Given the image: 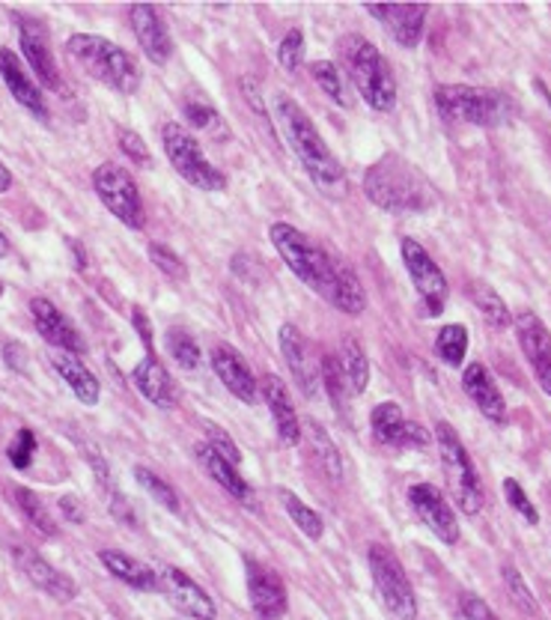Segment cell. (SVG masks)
<instances>
[{
  "instance_id": "cell-12",
  "label": "cell",
  "mask_w": 551,
  "mask_h": 620,
  "mask_svg": "<svg viewBox=\"0 0 551 620\" xmlns=\"http://www.w3.org/2000/svg\"><path fill=\"white\" fill-rule=\"evenodd\" d=\"M156 581L158 591L165 593L170 606L182 611L186 618L215 620V602L188 572H182L179 567H161V570H156Z\"/></svg>"
},
{
  "instance_id": "cell-45",
  "label": "cell",
  "mask_w": 551,
  "mask_h": 620,
  "mask_svg": "<svg viewBox=\"0 0 551 620\" xmlns=\"http://www.w3.org/2000/svg\"><path fill=\"white\" fill-rule=\"evenodd\" d=\"M119 149H123L135 165H140V168H149V165H152L147 144H144V138H140L138 132H131V128H119Z\"/></svg>"
},
{
  "instance_id": "cell-3",
  "label": "cell",
  "mask_w": 551,
  "mask_h": 620,
  "mask_svg": "<svg viewBox=\"0 0 551 620\" xmlns=\"http://www.w3.org/2000/svg\"><path fill=\"white\" fill-rule=\"evenodd\" d=\"M70 57L78 63L81 70H87L89 78H96L105 87L117 90L123 96H131L140 87V70L135 57L126 49H119L105 36L93 33H75L66 42Z\"/></svg>"
},
{
  "instance_id": "cell-18",
  "label": "cell",
  "mask_w": 551,
  "mask_h": 620,
  "mask_svg": "<svg viewBox=\"0 0 551 620\" xmlns=\"http://www.w3.org/2000/svg\"><path fill=\"white\" fill-rule=\"evenodd\" d=\"M212 367H215L218 379L226 385L230 395H236L242 403H254L256 395H259V385H256L254 374H251L245 358L239 355V349L226 344L215 346L212 349Z\"/></svg>"
},
{
  "instance_id": "cell-42",
  "label": "cell",
  "mask_w": 551,
  "mask_h": 620,
  "mask_svg": "<svg viewBox=\"0 0 551 620\" xmlns=\"http://www.w3.org/2000/svg\"><path fill=\"white\" fill-rule=\"evenodd\" d=\"M149 260H152V266H156L158 272H165V275L173 277V281H186L188 277L186 263H182V260H179L170 248L149 245Z\"/></svg>"
},
{
  "instance_id": "cell-23",
  "label": "cell",
  "mask_w": 551,
  "mask_h": 620,
  "mask_svg": "<svg viewBox=\"0 0 551 620\" xmlns=\"http://www.w3.org/2000/svg\"><path fill=\"white\" fill-rule=\"evenodd\" d=\"M259 391H263V400H266L268 412H272V421H275V427H277V435H280L286 444L301 442V421H298L296 406H293V400H289L286 385L280 382L277 376H266L263 385H259Z\"/></svg>"
},
{
  "instance_id": "cell-27",
  "label": "cell",
  "mask_w": 551,
  "mask_h": 620,
  "mask_svg": "<svg viewBox=\"0 0 551 620\" xmlns=\"http://www.w3.org/2000/svg\"><path fill=\"white\" fill-rule=\"evenodd\" d=\"M51 365H54V370L63 376V382L70 385L72 391H75V397H78L81 403H84V406L99 403V395H102L99 379L89 374L87 365L81 361L78 355L63 353V349H60L57 355H51Z\"/></svg>"
},
{
  "instance_id": "cell-5",
  "label": "cell",
  "mask_w": 551,
  "mask_h": 620,
  "mask_svg": "<svg viewBox=\"0 0 551 620\" xmlns=\"http://www.w3.org/2000/svg\"><path fill=\"white\" fill-rule=\"evenodd\" d=\"M340 57H343L349 78L354 81L358 93L364 96V102L373 111H391L396 105V81L391 75L388 60L382 57V51L375 49L373 42H367L364 36H343L340 40Z\"/></svg>"
},
{
  "instance_id": "cell-14",
  "label": "cell",
  "mask_w": 551,
  "mask_h": 620,
  "mask_svg": "<svg viewBox=\"0 0 551 620\" xmlns=\"http://www.w3.org/2000/svg\"><path fill=\"white\" fill-rule=\"evenodd\" d=\"M12 558H15V564H19V570L24 572L40 591L49 593L51 600L70 602L78 597V585H75V579L66 576V572L54 570V567L42 558L40 551L28 549V546H12Z\"/></svg>"
},
{
  "instance_id": "cell-28",
  "label": "cell",
  "mask_w": 551,
  "mask_h": 620,
  "mask_svg": "<svg viewBox=\"0 0 551 620\" xmlns=\"http://www.w3.org/2000/svg\"><path fill=\"white\" fill-rule=\"evenodd\" d=\"M99 561L105 564V570H108L110 576H117L119 581H126V585H131V588H138V591H158L156 570H149L147 564L135 561L131 555H123V551H114V549H102Z\"/></svg>"
},
{
  "instance_id": "cell-2",
  "label": "cell",
  "mask_w": 551,
  "mask_h": 620,
  "mask_svg": "<svg viewBox=\"0 0 551 620\" xmlns=\"http://www.w3.org/2000/svg\"><path fill=\"white\" fill-rule=\"evenodd\" d=\"M275 117L280 128H284L286 140L293 144V153L298 156V161L305 165L307 177L314 179L319 188H326V191H340L346 186L343 165L326 147V140L319 138V132H316V126L305 111L298 108L286 93H277Z\"/></svg>"
},
{
  "instance_id": "cell-43",
  "label": "cell",
  "mask_w": 551,
  "mask_h": 620,
  "mask_svg": "<svg viewBox=\"0 0 551 620\" xmlns=\"http://www.w3.org/2000/svg\"><path fill=\"white\" fill-rule=\"evenodd\" d=\"M319 374H322V385H326V391L331 395V400H335L337 409H340V397H343V391H349V388H346L343 370H340V361L331 358V355H326V358L319 361Z\"/></svg>"
},
{
  "instance_id": "cell-22",
  "label": "cell",
  "mask_w": 551,
  "mask_h": 620,
  "mask_svg": "<svg viewBox=\"0 0 551 620\" xmlns=\"http://www.w3.org/2000/svg\"><path fill=\"white\" fill-rule=\"evenodd\" d=\"M280 349H284L289 374L296 376L298 388H301L307 397H314L316 382H319V374H316L314 358H310V346H307L305 335L298 332L296 325H289V323L280 325Z\"/></svg>"
},
{
  "instance_id": "cell-32",
  "label": "cell",
  "mask_w": 551,
  "mask_h": 620,
  "mask_svg": "<svg viewBox=\"0 0 551 620\" xmlns=\"http://www.w3.org/2000/svg\"><path fill=\"white\" fill-rule=\"evenodd\" d=\"M471 298H474V307H477V311L483 314V319H486V323H492L495 328H507V325L512 323V314L507 311L504 298L495 293L492 286L474 284Z\"/></svg>"
},
{
  "instance_id": "cell-46",
  "label": "cell",
  "mask_w": 551,
  "mask_h": 620,
  "mask_svg": "<svg viewBox=\"0 0 551 620\" xmlns=\"http://www.w3.org/2000/svg\"><path fill=\"white\" fill-rule=\"evenodd\" d=\"M33 453H36V435H33V430H19L15 442L10 444V463L15 469H28Z\"/></svg>"
},
{
  "instance_id": "cell-47",
  "label": "cell",
  "mask_w": 551,
  "mask_h": 620,
  "mask_svg": "<svg viewBox=\"0 0 551 620\" xmlns=\"http://www.w3.org/2000/svg\"><path fill=\"white\" fill-rule=\"evenodd\" d=\"M209 439H212V451L215 453H221L224 456L226 463H233V465H239V460H242V453H239V448L230 439H226L218 427H209Z\"/></svg>"
},
{
  "instance_id": "cell-41",
  "label": "cell",
  "mask_w": 551,
  "mask_h": 620,
  "mask_svg": "<svg viewBox=\"0 0 551 620\" xmlns=\"http://www.w3.org/2000/svg\"><path fill=\"white\" fill-rule=\"evenodd\" d=\"M504 498H507V504H510L512 511L519 513V516H524V519L531 522V525H537L540 522V513H537V507H533V502L524 495L522 483L512 481V477H507L504 481Z\"/></svg>"
},
{
  "instance_id": "cell-55",
  "label": "cell",
  "mask_w": 551,
  "mask_h": 620,
  "mask_svg": "<svg viewBox=\"0 0 551 620\" xmlns=\"http://www.w3.org/2000/svg\"><path fill=\"white\" fill-rule=\"evenodd\" d=\"M7 251H10V239L3 237V230H0V256L7 254Z\"/></svg>"
},
{
  "instance_id": "cell-26",
  "label": "cell",
  "mask_w": 551,
  "mask_h": 620,
  "mask_svg": "<svg viewBox=\"0 0 551 620\" xmlns=\"http://www.w3.org/2000/svg\"><path fill=\"white\" fill-rule=\"evenodd\" d=\"M0 75H3V84L10 87V93L15 96L19 105H24V108H28L30 114H36V117L49 119V105L42 99L40 87L28 78V72L21 66V60L15 57V51H0Z\"/></svg>"
},
{
  "instance_id": "cell-20",
  "label": "cell",
  "mask_w": 551,
  "mask_h": 620,
  "mask_svg": "<svg viewBox=\"0 0 551 620\" xmlns=\"http://www.w3.org/2000/svg\"><path fill=\"white\" fill-rule=\"evenodd\" d=\"M30 314H33V323L40 328V335L45 337L51 346H57L63 353H84V340H81L78 328H75L66 316L60 314L49 298H33V302H30Z\"/></svg>"
},
{
  "instance_id": "cell-17",
  "label": "cell",
  "mask_w": 551,
  "mask_h": 620,
  "mask_svg": "<svg viewBox=\"0 0 551 620\" xmlns=\"http://www.w3.org/2000/svg\"><path fill=\"white\" fill-rule=\"evenodd\" d=\"M247 567V593L251 606L263 620H277L286 611V588L275 572L266 570L263 564L245 561Z\"/></svg>"
},
{
  "instance_id": "cell-25",
  "label": "cell",
  "mask_w": 551,
  "mask_h": 620,
  "mask_svg": "<svg viewBox=\"0 0 551 620\" xmlns=\"http://www.w3.org/2000/svg\"><path fill=\"white\" fill-rule=\"evenodd\" d=\"M131 379H135L138 391L147 397L149 403L161 406V409L177 406V385H173V376L168 374V367L161 365L152 353H147V358H140V365L131 370Z\"/></svg>"
},
{
  "instance_id": "cell-10",
  "label": "cell",
  "mask_w": 551,
  "mask_h": 620,
  "mask_svg": "<svg viewBox=\"0 0 551 620\" xmlns=\"http://www.w3.org/2000/svg\"><path fill=\"white\" fill-rule=\"evenodd\" d=\"M93 188H96L105 209H110V216H117L131 230L144 227V200H140L138 186H135V179L128 177L126 168H119L114 161L99 165L93 174Z\"/></svg>"
},
{
  "instance_id": "cell-6",
  "label": "cell",
  "mask_w": 551,
  "mask_h": 620,
  "mask_svg": "<svg viewBox=\"0 0 551 620\" xmlns=\"http://www.w3.org/2000/svg\"><path fill=\"white\" fill-rule=\"evenodd\" d=\"M435 108L447 123H471V126H501L512 114L510 99L504 93L468 87V84H444L435 90Z\"/></svg>"
},
{
  "instance_id": "cell-53",
  "label": "cell",
  "mask_w": 551,
  "mask_h": 620,
  "mask_svg": "<svg viewBox=\"0 0 551 620\" xmlns=\"http://www.w3.org/2000/svg\"><path fill=\"white\" fill-rule=\"evenodd\" d=\"M60 511H63V516H66V519H72V522L84 519V513H81V507H78V498H72V495L60 498Z\"/></svg>"
},
{
  "instance_id": "cell-8",
  "label": "cell",
  "mask_w": 551,
  "mask_h": 620,
  "mask_svg": "<svg viewBox=\"0 0 551 620\" xmlns=\"http://www.w3.org/2000/svg\"><path fill=\"white\" fill-rule=\"evenodd\" d=\"M161 138H165V153H168L170 165L179 177L200 188V191H224L226 177L203 156L200 144L188 135L186 128L179 123H168L161 128Z\"/></svg>"
},
{
  "instance_id": "cell-44",
  "label": "cell",
  "mask_w": 551,
  "mask_h": 620,
  "mask_svg": "<svg viewBox=\"0 0 551 620\" xmlns=\"http://www.w3.org/2000/svg\"><path fill=\"white\" fill-rule=\"evenodd\" d=\"M301 51H305V36L301 30H289L284 36V42L277 45V60L286 72H296L301 66Z\"/></svg>"
},
{
  "instance_id": "cell-16",
  "label": "cell",
  "mask_w": 551,
  "mask_h": 620,
  "mask_svg": "<svg viewBox=\"0 0 551 620\" xmlns=\"http://www.w3.org/2000/svg\"><path fill=\"white\" fill-rule=\"evenodd\" d=\"M131 28H135V36H138L144 54L156 66H165L173 54V40H170L168 24L161 21L156 7H147V3L131 7Z\"/></svg>"
},
{
  "instance_id": "cell-29",
  "label": "cell",
  "mask_w": 551,
  "mask_h": 620,
  "mask_svg": "<svg viewBox=\"0 0 551 620\" xmlns=\"http://www.w3.org/2000/svg\"><path fill=\"white\" fill-rule=\"evenodd\" d=\"M340 370H343V379H346V388L352 391V395H364L367 391V382H370V361H367V353L364 346L358 337H343V344H340Z\"/></svg>"
},
{
  "instance_id": "cell-7",
  "label": "cell",
  "mask_w": 551,
  "mask_h": 620,
  "mask_svg": "<svg viewBox=\"0 0 551 620\" xmlns=\"http://www.w3.org/2000/svg\"><path fill=\"white\" fill-rule=\"evenodd\" d=\"M435 439H438V451H442L444 472L451 477L453 498L459 504V511L474 516L483 507V486L471 456H468L465 444L459 442V435H456L451 423H438L435 427Z\"/></svg>"
},
{
  "instance_id": "cell-1",
  "label": "cell",
  "mask_w": 551,
  "mask_h": 620,
  "mask_svg": "<svg viewBox=\"0 0 551 620\" xmlns=\"http://www.w3.org/2000/svg\"><path fill=\"white\" fill-rule=\"evenodd\" d=\"M367 198L394 216H421L435 207V188L403 156H382L364 174Z\"/></svg>"
},
{
  "instance_id": "cell-37",
  "label": "cell",
  "mask_w": 551,
  "mask_h": 620,
  "mask_svg": "<svg viewBox=\"0 0 551 620\" xmlns=\"http://www.w3.org/2000/svg\"><path fill=\"white\" fill-rule=\"evenodd\" d=\"M168 353L182 370H194V367H200V358H203V355H200V346L194 344V337L179 332V328L168 332Z\"/></svg>"
},
{
  "instance_id": "cell-31",
  "label": "cell",
  "mask_w": 551,
  "mask_h": 620,
  "mask_svg": "<svg viewBox=\"0 0 551 620\" xmlns=\"http://www.w3.org/2000/svg\"><path fill=\"white\" fill-rule=\"evenodd\" d=\"M203 463H206L209 474H212V477H215V481L224 486L226 493L236 498V502L254 504V493H251V486H247L245 477L236 472V465L226 463L224 456L212 451V448H206V451H203Z\"/></svg>"
},
{
  "instance_id": "cell-50",
  "label": "cell",
  "mask_w": 551,
  "mask_h": 620,
  "mask_svg": "<svg viewBox=\"0 0 551 620\" xmlns=\"http://www.w3.org/2000/svg\"><path fill=\"white\" fill-rule=\"evenodd\" d=\"M3 355H7V365H10L12 370H28V358H24V346L7 344V346H3Z\"/></svg>"
},
{
  "instance_id": "cell-30",
  "label": "cell",
  "mask_w": 551,
  "mask_h": 620,
  "mask_svg": "<svg viewBox=\"0 0 551 620\" xmlns=\"http://www.w3.org/2000/svg\"><path fill=\"white\" fill-rule=\"evenodd\" d=\"M516 335H519V344H522V353L528 355V361L537 365L542 358L551 355V337L545 332V325L540 323V316L531 314V311H522L516 316Z\"/></svg>"
},
{
  "instance_id": "cell-33",
  "label": "cell",
  "mask_w": 551,
  "mask_h": 620,
  "mask_svg": "<svg viewBox=\"0 0 551 620\" xmlns=\"http://www.w3.org/2000/svg\"><path fill=\"white\" fill-rule=\"evenodd\" d=\"M15 504H19L21 513H24V519H28L36 532L45 534V537H54V534H57V525H54V519H51V513L45 511V504H42L40 495L30 493V490H24V486H15Z\"/></svg>"
},
{
  "instance_id": "cell-34",
  "label": "cell",
  "mask_w": 551,
  "mask_h": 620,
  "mask_svg": "<svg viewBox=\"0 0 551 620\" xmlns=\"http://www.w3.org/2000/svg\"><path fill=\"white\" fill-rule=\"evenodd\" d=\"M435 353L451 367L463 365L465 353H468V332H465V325H444L438 337H435Z\"/></svg>"
},
{
  "instance_id": "cell-19",
  "label": "cell",
  "mask_w": 551,
  "mask_h": 620,
  "mask_svg": "<svg viewBox=\"0 0 551 620\" xmlns=\"http://www.w3.org/2000/svg\"><path fill=\"white\" fill-rule=\"evenodd\" d=\"M21 51H24V57H28L30 70L36 72V78H40L45 87L63 90L57 63H54V54H51L49 33H45L42 24H36V21H21Z\"/></svg>"
},
{
  "instance_id": "cell-4",
  "label": "cell",
  "mask_w": 551,
  "mask_h": 620,
  "mask_svg": "<svg viewBox=\"0 0 551 620\" xmlns=\"http://www.w3.org/2000/svg\"><path fill=\"white\" fill-rule=\"evenodd\" d=\"M268 237H272V245L277 248V254L284 256V263L289 266L293 275L301 277L314 293L326 296L328 302L335 298L337 272H340L343 263L331 260L322 248L314 245V242L293 224H275L268 230Z\"/></svg>"
},
{
  "instance_id": "cell-24",
  "label": "cell",
  "mask_w": 551,
  "mask_h": 620,
  "mask_svg": "<svg viewBox=\"0 0 551 620\" xmlns=\"http://www.w3.org/2000/svg\"><path fill=\"white\" fill-rule=\"evenodd\" d=\"M463 388L465 395L471 397L474 406L480 409L492 423L507 421V403H504L501 388L495 385V379L489 376V370L483 365H468L463 374Z\"/></svg>"
},
{
  "instance_id": "cell-15",
  "label": "cell",
  "mask_w": 551,
  "mask_h": 620,
  "mask_svg": "<svg viewBox=\"0 0 551 620\" xmlns=\"http://www.w3.org/2000/svg\"><path fill=\"white\" fill-rule=\"evenodd\" d=\"M370 427H373V435L382 444H396V448H426L430 444V433L424 427L409 421L396 403L375 406L373 414H370Z\"/></svg>"
},
{
  "instance_id": "cell-54",
  "label": "cell",
  "mask_w": 551,
  "mask_h": 620,
  "mask_svg": "<svg viewBox=\"0 0 551 620\" xmlns=\"http://www.w3.org/2000/svg\"><path fill=\"white\" fill-rule=\"evenodd\" d=\"M10 186H12L10 168H7V165L0 161V195H3V191H10Z\"/></svg>"
},
{
  "instance_id": "cell-38",
  "label": "cell",
  "mask_w": 551,
  "mask_h": 620,
  "mask_svg": "<svg viewBox=\"0 0 551 620\" xmlns=\"http://www.w3.org/2000/svg\"><path fill=\"white\" fill-rule=\"evenodd\" d=\"M310 75H314V81L319 84V90L326 93L328 99L335 102V105H346L343 78H340V72H337L335 63H328V60H314V63H310Z\"/></svg>"
},
{
  "instance_id": "cell-35",
  "label": "cell",
  "mask_w": 551,
  "mask_h": 620,
  "mask_svg": "<svg viewBox=\"0 0 551 620\" xmlns=\"http://www.w3.org/2000/svg\"><path fill=\"white\" fill-rule=\"evenodd\" d=\"M280 498H284V507H286V513H289V519L296 522L298 528L310 537V540H319L322 537V532H326V525H322V516L316 511H310L298 495H293L289 490H280Z\"/></svg>"
},
{
  "instance_id": "cell-49",
  "label": "cell",
  "mask_w": 551,
  "mask_h": 620,
  "mask_svg": "<svg viewBox=\"0 0 551 620\" xmlns=\"http://www.w3.org/2000/svg\"><path fill=\"white\" fill-rule=\"evenodd\" d=\"M188 119H191V126L212 128L218 123V114L209 108V105H198V102H191V105H188Z\"/></svg>"
},
{
  "instance_id": "cell-52",
  "label": "cell",
  "mask_w": 551,
  "mask_h": 620,
  "mask_svg": "<svg viewBox=\"0 0 551 620\" xmlns=\"http://www.w3.org/2000/svg\"><path fill=\"white\" fill-rule=\"evenodd\" d=\"M533 374H537V382H540L542 391L551 397V355L533 365Z\"/></svg>"
},
{
  "instance_id": "cell-13",
  "label": "cell",
  "mask_w": 551,
  "mask_h": 620,
  "mask_svg": "<svg viewBox=\"0 0 551 620\" xmlns=\"http://www.w3.org/2000/svg\"><path fill=\"white\" fill-rule=\"evenodd\" d=\"M409 504H412V511L421 516V522L438 540L447 543V546L459 543V522H456V513H453L451 502L444 498L438 486H433V483H414V486H409Z\"/></svg>"
},
{
  "instance_id": "cell-21",
  "label": "cell",
  "mask_w": 551,
  "mask_h": 620,
  "mask_svg": "<svg viewBox=\"0 0 551 620\" xmlns=\"http://www.w3.org/2000/svg\"><path fill=\"white\" fill-rule=\"evenodd\" d=\"M367 12L382 21L403 49H414L424 36V21L430 10L426 7H409V3H394V7H367Z\"/></svg>"
},
{
  "instance_id": "cell-9",
  "label": "cell",
  "mask_w": 551,
  "mask_h": 620,
  "mask_svg": "<svg viewBox=\"0 0 551 620\" xmlns=\"http://www.w3.org/2000/svg\"><path fill=\"white\" fill-rule=\"evenodd\" d=\"M367 561H370V572H373L375 588H379V597L388 606V611L400 620L417 618V597L412 591V581L405 576L403 564L391 555V549L375 543L367 551Z\"/></svg>"
},
{
  "instance_id": "cell-40",
  "label": "cell",
  "mask_w": 551,
  "mask_h": 620,
  "mask_svg": "<svg viewBox=\"0 0 551 620\" xmlns=\"http://www.w3.org/2000/svg\"><path fill=\"white\" fill-rule=\"evenodd\" d=\"M504 585H507V591H510L512 602L519 609L528 611V614H537V600H533L531 588L524 585L522 572L516 570V567H504Z\"/></svg>"
},
{
  "instance_id": "cell-11",
  "label": "cell",
  "mask_w": 551,
  "mask_h": 620,
  "mask_svg": "<svg viewBox=\"0 0 551 620\" xmlns=\"http://www.w3.org/2000/svg\"><path fill=\"white\" fill-rule=\"evenodd\" d=\"M403 263L409 269V275H412L414 286H417V293L424 298L426 314H442L444 302H447V277L430 256V251L421 242H414V239H403Z\"/></svg>"
},
{
  "instance_id": "cell-36",
  "label": "cell",
  "mask_w": 551,
  "mask_h": 620,
  "mask_svg": "<svg viewBox=\"0 0 551 620\" xmlns=\"http://www.w3.org/2000/svg\"><path fill=\"white\" fill-rule=\"evenodd\" d=\"M307 439H310V444H314L316 456L322 460V465H326V472L331 474V477H343V465H340V453H337L335 442L328 439V433L319 427L316 421H307Z\"/></svg>"
},
{
  "instance_id": "cell-51",
  "label": "cell",
  "mask_w": 551,
  "mask_h": 620,
  "mask_svg": "<svg viewBox=\"0 0 551 620\" xmlns=\"http://www.w3.org/2000/svg\"><path fill=\"white\" fill-rule=\"evenodd\" d=\"M131 323L138 325V335H140V340H144V346H147V353H152V328H149L147 316H144V311H140V307H135V314H131Z\"/></svg>"
},
{
  "instance_id": "cell-39",
  "label": "cell",
  "mask_w": 551,
  "mask_h": 620,
  "mask_svg": "<svg viewBox=\"0 0 551 620\" xmlns=\"http://www.w3.org/2000/svg\"><path fill=\"white\" fill-rule=\"evenodd\" d=\"M135 477H138V483L147 490L152 498H156L158 504H165L170 513H179V498H177V493H173V486L170 483H165L158 474H152L149 469H144V465H138L135 469Z\"/></svg>"
},
{
  "instance_id": "cell-48",
  "label": "cell",
  "mask_w": 551,
  "mask_h": 620,
  "mask_svg": "<svg viewBox=\"0 0 551 620\" xmlns=\"http://www.w3.org/2000/svg\"><path fill=\"white\" fill-rule=\"evenodd\" d=\"M459 606H463L465 620H498V618H495V611L489 609V606H486L480 597H474V593H465Z\"/></svg>"
}]
</instances>
